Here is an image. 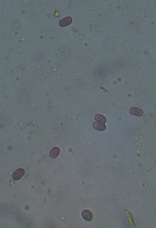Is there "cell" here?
<instances>
[{
  "mask_svg": "<svg viewBox=\"0 0 156 228\" xmlns=\"http://www.w3.org/2000/svg\"><path fill=\"white\" fill-rule=\"evenodd\" d=\"M25 173V171L22 168L18 169L12 175V177L15 180H17L20 179Z\"/></svg>",
  "mask_w": 156,
  "mask_h": 228,
  "instance_id": "1",
  "label": "cell"
},
{
  "mask_svg": "<svg viewBox=\"0 0 156 228\" xmlns=\"http://www.w3.org/2000/svg\"><path fill=\"white\" fill-rule=\"evenodd\" d=\"M72 21V18L70 16L66 17L63 19L61 20L59 22L60 26H65L69 25Z\"/></svg>",
  "mask_w": 156,
  "mask_h": 228,
  "instance_id": "2",
  "label": "cell"
},
{
  "mask_svg": "<svg viewBox=\"0 0 156 228\" xmlns=\"http://www.w3.org/2000/svg\"><path fill=\"white\" fill-rule=\"evenodd\" d=\"M60 149L58 148H54L51 150L50 152V156L52 158H55L60 153Z\"/></svg>",
  "mask_w": 156,
  "mask_h": 228,
  "instance_id": "3",
  "label": "cell"
},
{
  "mask_svg": "<svg viewBox=\"0 0 156 228\" xmlns=\"http://www.w3.org/2000/svg\"><path fill=\"white\" fill-rule=\"evenodd\" d=\"M94 126L95 129L98 131H103L106 129V126L104 124H100L97 122L94 123Z\"/></svg>",
  "mask_w": 156,
  "mask_h": 228,
  "instance_id": "4",
  "label": "cell"
},
{
  "mask_svg": "<svg viewBox=\"0 0 156 228\" xmlns=\"http://www.w3.org/2000/svg\"><path fill=\"white\" fill-rule=\"evenodd\" d=\"M82 216L84 219L87 221H90L92 218V214L88 211H84L82 213Z\"/></svg>",
  "mask_w": 156,
  "mask_h": 228,
  "instance_id": "5",
  "label": "cell"
},
{
  "mask_svg": "<svg viewBox=\"0 0 156 228\" xmlns=\"http://www.w3.org/2000/svg\"><path fill=\"white\" fill-rule=\"evenodd\" d=\"M95 119L97 121H100V122H106L105 118L102 115H100V114L96 115Z\"/></svg>",
  "mask_w": 156,
  "mask_h": 228,
  "instance_id": "6",
  "label": "cell"
}]
</instances>
